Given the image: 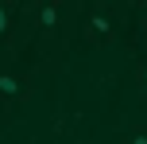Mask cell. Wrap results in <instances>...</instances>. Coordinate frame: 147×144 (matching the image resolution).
<instances>
[{
  "mask_svg": "<svg viewBox=\"0 0 147 144\" xmlns=\"http://www.w3.org/2000/svg\"><path fill=\"white\" fill-rule=\"evenodd\" d=\"M89 31H93L97 39H109V35H112V23H109V16H89Z\"/></svg>",
  "mask_w": 147,
  "mask_h": 144,
  "instance_id": "cell-1",
  "label": "cell"
},
{
  "mask_svg": "<svg viewBox=\"0 0 147 144\" xmlns=\"http://www.w3.org/2000/svg\"><path fill=\"white\" fill-rule=\"evenodd\" d=\"M39 23H43V27H54V23H58V4H43L39 8Z\"/></svg>",
  "mask_w": 147,
  "mask_h": 144,
  "instance_id": "cell-2",
  "label": "cell"
},
{
  "mask_svg": "<svg viewBox=\"0 0 147 144\" xmlns=\"http://www.w3.org/2000/svg\"><path fill=\"white\" fill-rule=\"evenodd\" d=\"M0 93H4V98H16V93H20V78L0 74Z\"/></svg>",
  "mask_w": 147,
  "mask_h": 144,
  "instance_id": "cell-3",
  "label": "cell"
},
{
  "mask_svg": "<svg viewBox=\"0 0 147 144\" xmlns=\"http://www.w3.org/2000/svg\"><path fill=\"white\" fill-rule=\"evenodd\" d=\"M8 27H12V20H8V8H4V4H0V35H4V31H8Z\"/></svg>",
  "mask_w": 147,
  "mask_h": 144,
  "instance_id": "cell-4",
  "label": "cell"
},
{
  "mask_svg": "<svg viewBox=\"0 0 147 144\" xmlns=\"http://www.w3.org/2000/svg\"><path fill=\"white\" fill-rule=\"evenodd\" d=\"M128 144H147V136H143V132H140V136H132V140H128Z\"/></svg>",
  "mask_w": 147,
  "mask_h": 144,
  "instance_id": "cell-5",
  "label": "cell"
},
{
  "mask_svg": "<svg viewBox=\"0 0 147 144\" xmlns=\"http://www.w3.org/2000/svg\"><path fill=\"white\" fill-rule=\"evenodd\" d=\"M140 78H143V86H147V66H143V70H140Z\"/></svg>",
  "mask_w": 147,
  "mask_h": 144,
  "instance_id": "cell-6",
  "label": "cell"
}]
</instances>
